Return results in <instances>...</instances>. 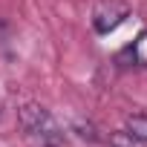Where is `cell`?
<instances>
[{
    "label": "cell",
    "mask_w": 147,
    "mask_h": 147,
    "mask_svg": "<svg viewBox=\"0 0 147 147\" xmlns=\"http://www.w3.org/2000/svg\"><path fill=\"white\" fill-rule=\"evenodd\" d=\"M18 121H20V130L32 138H40V141H61L63 130L61 124L52 118V113L40 104H23L18 107Z\"/></svg>",
    "instance_id": "cell-1"
},
{
    "label": "cell",
    "mask_w": 147,
    "mask_h": 147,
    "mask_svg": "<svg viewBox=\"0 0 147 147\" xmlns=\"http://www.w3.org/2000/svg\"><path fill=\"white\" fill-rule=\"evenodd\" d=\"M130 15V9L121 3V0H104V3L95 6L92 12V26L98 35H110L113 29H118L124 23V18Z\"/></svg>",
    "instance_id": "cell-2"
},
{
    "label": "cell",
    "mask_w": 147,
    "mask_h": 147,
    "mask_svg": "<svg viewBox=\"0 0 147 147\" xmlns=\"http://www.w3.org/2000/svg\"><path fill=\"white\" fill-rule=\"evenodd\" d=\"M127 136H133L136 141L147 144V113H133V115H127Z\"/></svg>",
    "instance_id": "cell-3"
},
{
    "label": "cell",
    "mask_w": 147,
    "mask_h": 147,
    "mask_svg": "<svg viewBox=\"0 0 147 147\" xmlns=\"http://www.w3.org/2000/svg\"><path fill=\"white\" fill-rule=\"evenodd\" d=\"M110 144H113V147H136V138L127 136V130H124V133H115V136L110 138Z\"/></svg>",
    "instance_id": "cell-4"
},
{
    "label": "cell",
    "mask_w": 147,
    "mask_h": 147,
    "mask_svg": "<svg viewBox=\"0 0 147 147\" xmlns=\"http://www.w3.org/2000/svg\"><path fill=\"white\" fill-rule=\"evenodd\" d=\"M43 147H63L61 141H43Z\"/></svg>",
    "instance_id": "cell-5"
}]
</instances>
